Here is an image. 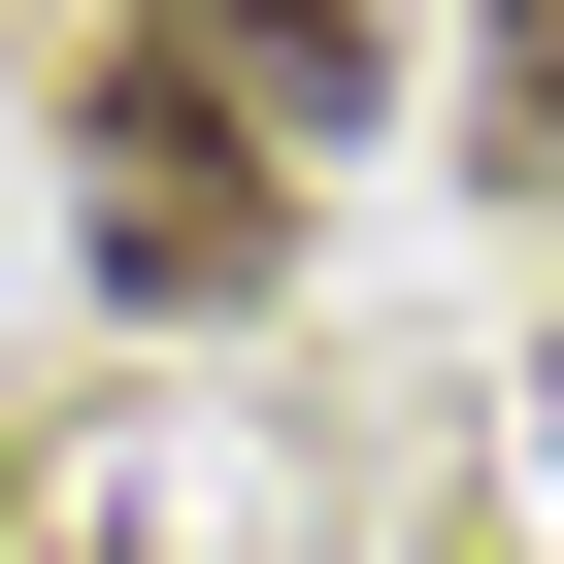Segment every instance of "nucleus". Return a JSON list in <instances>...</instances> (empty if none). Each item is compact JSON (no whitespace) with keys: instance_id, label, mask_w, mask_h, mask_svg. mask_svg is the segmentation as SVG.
Here are the masks:
<instances>
[{"instance_id":"nucleus-1","label":"nucleus","mask_w":564,"mask_h":564,"mask_svg":"<svg viewBox=\"0 0 564 564\" xmlns=\"http://www.w3.org/2000/svg\"><path fill=\"white\" fill-rule=\"evenodd\" d=\"M366 133V0H133L100 34V300H232Z\"/></svg>"}]
</instances>
